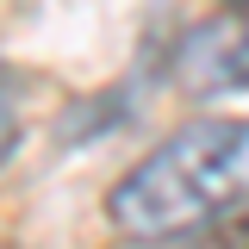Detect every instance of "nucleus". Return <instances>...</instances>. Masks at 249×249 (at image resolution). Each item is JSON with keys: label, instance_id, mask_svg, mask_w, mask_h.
<instances>
[{"label": "nucleus", "instance_id": "nucleus-1", "mask_svg": "<svg viewBox=\"0 0 249 249\" xmlns=\"http://www.w3.org/2000/svg\"><path fill=\"white\" fill-rule=\"evenodd\" d=\"M243 162H249V119H193L168 131L106 193V218L131 243H175L231 199Z\"/></svg>", "mask_w": 249, "mask_h": 249}, {"label": "nucleus", "instance_id": "nucleus-2", "mask_svg": "<svg viewBox=\"0 0 249 249\" xmlns=\"http://www.w3.org/2000/svg\"><path fill=\"white\" fill-rule=\"evenodd\" d=\"M175 75L187 93H249V13L237 19H206L181 37Z\"/></svg>", "mask_w": 249, "mask_h": 249}, {"label": "nucleus", "instance_id": "nucleus-3", "mask_svg": "<svg viewBox=\"0 0 249 249\" xmlns=\"http://www.w3.org/2000/svg\"><path fill=\"white\" fill-rule=\"evenodd\" d=\"M13 143H19V119H13V106L0 100V162L13 156Z\"/></svg>", "mask_w": 249, "mask_h": 249}, {"label": "nucleus", "instance_id": "nucleus-4", "mask_svg": "<svg viewBox=\"0 0 249 249\" xmlns=\"http://www.w3.org/2000/svg\"><path fill=\"white\" fill-rule=\"evenodd\" d=\"M237 6H249V0H237Z\"/></svg>", "mask_w": 249, "mask_h": 249}, {"label": "nucleus", "instance_id": "nucleus-5", "mask_svg": "<svg viewBox=\"0 0 249 249\" xmlns=\"http://www.w3.org/2000/svg\"><path fill=\"white\" fill-rule=\"evenodd\" d=\"M0 249H6V243H0Z\"/></svg>", "mask_w": 249, "mask_h": 249}]
</instances>
